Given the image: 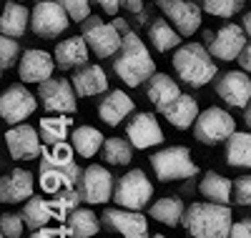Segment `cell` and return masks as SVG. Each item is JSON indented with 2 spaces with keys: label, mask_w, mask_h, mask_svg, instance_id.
<instances>
[{
  "label": "cell",
  "mask_w": 251,
  "mask_h": 238,
  "mask_svg": "<svg viewBox=\"0 0 251 238\" xmlns=\"http://www.w3.org/2000/svg\"><path fill=\"white\" fill-rule=\"evenodd\" d=\"M151 238H166V236H163V233H156V236H151Z\"/></svg>",
  "instance_id": "obj_50"
},
{
  "label": "cell",
  "mask_w": 251,
  "mask_h": 238,
  "mask_svg": "<svg viewBox=\"0 0 251 238\" xmlns=\"http://www.w3.org/2000/svg\"><path fill=\"white\" fill-rule=\"evenodd\" d=\"M88 43L83 35H71L68 40H60L55 50H53V58L58 63L60 71H71V68H83L88 63Z\"/></svg>",
  "instance_id": "obj_21"
},
{
  "label": "cell",
  "mask_w": 251,
  "mask_h": 238,
  "mask_svg": "<svg viewBox=\"0 0 251 238\" xmlns=\"http://www.w3.org/2000/svg\"><path fill=\"white\" fill-rule=\"evenodd\" d=\"M96 3L108 15H118V10H121V0H96Z\"/></svg>",
  "instance_id": "obj_46"
},
{
  "label": "cell",
  "mask_w": 251,
  "mask_h": 238,
  "mask_svg": "<svg viewBox=\"0 0 251 238\" xmlns=\"http://www.w3.org/2000/svg\"><path fill=\"white\" fill-rule=\"evenodd\" d=\"M206 48L216 60H239V55L246 48V30L244 25H234L228 23L224 28H219L216 33H206Z\"/></svg>",
  "instance_id": "obj_10"
},
{
  "label": "cell",
  "mask_w": 251,
  "mask_h": 238,
  "mask_svg": "<svg viewBox=\"0 0 251 238\" xmlns=\"http://www.w3.org/2000/svg\"><path fill=\"white\" fill-rule=\"evenodd\" d=\"M20 215H23V221L30 231H40V228H46L53 218H55V211L48 201H43L40 196H33L25 201L23 211H20Z\"/></svg>",
  "instance_id": "obj_31"
},
{
  "label": "cell",
  "mask_w": 251,
  "mask_h": 238,
  "mask_svg": "<svg viewBox=\"0 0 251 238\" xmlns=\"http://www.w3.org/2000/svg\"><path fill=\"white\" fill-rule=\"evenodd\" d=\"M71 83H73L75 93L83 95V98L108 93V78H106L100 66H83L78 73H73Z\"/></svg>",
  "instance_id": "obj_24"
},
{
  "label": "cell",
  "mask_w": 251,
  "mask_h": 238,
  "mask_svg": "<svg viewBox=\"0 0 251 238\" xmlns=\"http://www.w3.org/2000/svg\"><path fill=\"white\" fill-rule=\"evenodd\" d=\"M211 58L214 55L208 53V48H203L201 43H186V46L176 48L171 63H174L176 75L186 85H191V88H203V85L211 83L219 73L216 63Z\"/></svg>",
  "instance_id": "obj_3"
},
{
  "label": "cell",
  "mask_w": 251,
  "mask_h": 238,
  "mask_svg": "<svg viewBox=\"0 0 251 238\" xmlns=\"http://www.w3.org/2000/svg\"><path fill=\"white\" fill-rule=\"evenodd\" d=\"M244 123H246V128H249V131H251V103L244 108Z\"/></svg>",
  "instance_id": "obj_49"
},
{
  "label": "cell",
  "mask_w": 251,
  "mask_h": 238,
  "mask_svg": "<svg viewBox=\"0 0 251 238\" xmlns=\"http://www.w3.org/2000/svg\"><path fill=\"white\" fill-rule=\"evenodd\" d=\"M38 108V98L25 88L23 83H15L10 88L3 91L0 95V116L8 125H18L23 123L25 118H30Z\"/></svg>",
  "instance_id": "obj_11"
},
{
  "label": "cell",
  "mask_w": 251,
  "mask_h": 238,
  "mask_svg": "<svg viewBox=\"0 0 251 238\" xmlns=\"http://www.w3.org/2000/svg\"><path fill=\"white\" fill-rule=\"evenodd\" d=\"M151 198H153V183L149 181V176L141 168L128 170L126 176H121L116 181V188H113L116 206L128 208V211H141L151 203Z\"/></svg>",
  "instance_id": "obj_5"
},
{
  "label": "cell",
  "mask_w": 251,
  "mask_h": 238,
  "mask_svg": "<svg viewBox=\"0 0 251 238\" xmlns=\"http://www.w3.org/2000/svg\"><path fill=\"white\" fill-rule=\"evenodd\" d=\"M80 30H83V38H86L88 48L98 58H111L121 50L123 33L116 28V23H106L98 15H91L80 23Z\"/></svg>",
  "instance_id": "obj_6"
},
{
  "label": "cell",
  "mask_w": 251,
  "mask_h": 238,
  "mask_svg": "<svg viewBox=\"0 0 251 238\" xmlns=\"http://www.w3.org/2000/svg\"><path fill=\"white\" fill-rule=\"evenodd\" d=\"M241 3L244 0H203V10L216 18H231L234 13H239Z\"/></svg>",
  "instance_id": "obj_39"
},
{
  "label": "cell",
  "mask_w": 251,
  "mask_h": 238,
  "mask_svg": "<svg viewBox=\"0 0 251 238\" xmlns=\"http://www.w3.org/2000/svg\"><path fill=\"white\" fill-rule=\"evenodd\" d=\"M181 226L191 238H228L234 228V215L224 203H191L183 213Z\"/></svg>",
  "instance_id": "obj_2"
},
{
  "label": "cell",
  "mask_w": 251,
  "mask_h": 238,
  "mask_svg": "<svg viewBox=\"0 0 251 238\" xmlns=\"http://www.w3.org/2000/svg\"><path fill=\"white\" fill-rule=\"evenodd\" d=\"M83 170L71 163V166H50V163H40V188L46 193H55L63 188H75L80 183Z\"/></svg>",
  "instance_id": "obj_19"
},
{
  "label": "cell",
  "mask_w": 251,
  "mask_h": 238,
  "mask_svg": "<svg viewBox=\"0 0 251 238\" xmlns=\"http://www.w3.org/2000/svg\"><path fill=\"white\" fill-rule=\"evenodd\" d=\"M219 98L231 108H246L251 100V75L246 71H228L216 83Z\"/></svg>",
  "instance_id": "obj_16"
},
{
  "label": "cell",
  "mask_w": 251,
  "mask_h": 238,
  "mask_svg": "<svg viewBox=\"0 0 251 238\" xmlns=\"http://www.w3.org/2000/svg\"><path fill=\"white\" fill-rule=\"evenodd\" d=\"M113 71L131 88H138L143 80H151V75L156 73V63L149 48L143 46V40L133 30L123 33L121 50L116 53V60H113Z\"/></svg>",
  "instance_id": "obj_1"
},
{
  "label": "cell",
  "mask_w": 251,
  "mask_h": 238,
  "mask_svg": "<svg viewBox=\"0 0 251 238\" xmlns=\"http://www.w3.org/2000/svg\"><path fill=\"white\" fill-rule=\"evenodd\" d=\"M20 48H18V40H13L10 35H3L0 38V68L8 71L13 68L15 63H20Z\"/></svg>",
  "instance_id": "obj_38"
},
{
  "label": "cell",
  "mask_w": 251,
  "mask_h": 238,
  "mask_svg": "<svg viewBox=\"0 0 251 238\" xmlns=\"http://www.w3.org/2000/svg\"><path fill=\"white\" fill-rule=\"evenodd\" d=\"M28 238H68L66 236V231H63V228H40V231H33Z\"/></svg>",
  "instance_id": "obj_44"
},
{
  "label": "cell",
  "mask_w": 251,
  "mask_h": 238,
  "mask_svg": "<svg viewBox=\"0 0 251 238\" xmlns=\"http://www.w3.org/2000/svg\"><path fill=\"white\" fill-rule=\"evenodd\" d=\"M234 201L239 206H251V176L234 178Z\"/></svg>",
  "instance_id": "obj_42"
},
{
  "label": "cell",
  "mask_w": 251,
  "mask_h": 238,
  "mask_svg": "<svg viewBox=\"0 0 251 238\" xmlns=\"http://www.w3.org/2000/svg\"><path fill=\"white\" fill-rule=\"evenodd\" d=\"M71 15L73 23H83L86 18H91V0H58Z\"/></svg>",
  "instance_id": "obj_41"
},
{
  "label": "cell",
  "mask_w": 251,
  "mask_h": 238,
  "mask_svg": "<svg viewBox=\"0 0 251 238\" xmlns=\"http://www.w3.org/2000/svg\"><path fill=\"white\" fill-rule=\"evenodd\" d=\"M239 66H241V71H246L251 75V43H246L244 53L239 55Z\"/></svg>",
  "instance_id": "obj_45"
},
{
  "label": "cell",
  "mask_w": 251,
  "mask_h": 238,
  "mask_svg": "<svg viewBox=\"0 0 251 238\" xmlns=\"http://www.w3.org/2000/svg\"><path fill=\"white\" fill-rule=\"evenodd\" d=\"M158 10L183 38H191L201 28V8L191 0H158Z\"/></svg>",
  "instance_id": "obj_14"
},
{
  "label": "cell",
  "mask_w": 251,
  "mask_h": 238,
  "mask_svg": "<svg viewBox=\"0 0 251 238\" xmlns=\"http://www.w3.org/2000/svg\"><path fill=\"white\" fill-rule=\"evenodd\" d=\"M28 20H30V13L25 5L20 3H5L3 8V18H0V30L3 35H10V38H20L25 30H28Z\"/></svg>",
  "instance_id": "obj_32"
},
{
  "label": "cell",
  "mask_w": 251,
  "mask_h": 238,
  "mask_svg": "<svg viewBox=\"0 0 251 238\" xmlns=\"http://www.w3.org/2000/svg\"><path fill=\"white\" fill-rule=\"evenodd\" d=\"M113 176L98 163H91L88 168H83V176H80V183H78V190L83 196V203H106L113 198Z\"/></svg>",
  "instance_id": "obj_12"
},
{
  "label": "cell",
  "mask_w": 251,
  "mask_h": 238,
  "mask_svg": "<svg viewBox=\"0 0 251 238\" xmlns=\"http://www.w3.org/2000/svg\"><path fill=\"white\" fill-rule=\"evenodd\" d=\"M71 25V15L58 0H40L30 13V30L38 38H58Z\"/></svg>",
  "instance_id": "obj_8"
},
{
  "label": "cell",
  "mask_w": 251,
  "mask_h": 238,
  "mask_svg": "<svg viewBox=\"0 0 251 238\" xmlns=\"http://www.w3.org/2000/svg\"><path fill=\"white\" fill-rule=\"evenodd\" d=\"M5 145H8L10 156L15 161L40 158L43 156V138H40V131H35L33 125H25V123H18V125L8 128Z\"/></svg>",
  "instance_id": "obj_15"
},
{
  "label": "cell",
  "mask_w": 251,
  "mask_h": 238,
  "mask_svg": "<svg viewBox=\"0 0 251 238\" xmlns=\"http://www.w3.org/2000/svg\"><path fill=\"white\" fill-rule=\"evenodd\" d=\"M63 231H66L68 238H91L100 231V221L91 208H75L63 221Z\"/></svg>",
  "instance_id": "obj_25"
},
{
  "label": "cell",
  "mask_w": 251,
  "mask_h": 238,
  "mask_svg": "<svg viewBox=\"0 0 251 238\" xmlns=\"http://www.w3.org/2000/svg\"><path fill=\"white\" fill-rule=\"evenodd\" d=\"M136 103L126 95L123 91H108L98 103V116L106 125H121L123 118H128L133 113Z\"/></svg>",
  "instance_id": "obj_22"
},
{
  "label": "cell",
  "mask_w": 251,
  "mask_h": 238,
  "mask_svg": "<svg viewBox=\"0 0 251 238\" xmlns=\"http://www.w3.org/2000/svg\"><path fill=\"white\" fill-rule=\"evenodd\" d=\"M23 228H28L25 226V221H23V215H15V213H3L0 215V231H3V236L5 238H20L23 236Z\"/></svg>",
  "instance_id": "obj_40"
},
{
  "label": "cell",
  "mask_w": 251,
  "mask_h": 238,
  "mask_svg": "<svg viewBox=\"0 0 251 238\" xmlns=\"http://www.w3.org/2000/svg\"><path fill=\"white\" fill-rule=\"evenodd\" d=\"M75 88L73 83L66 78H48L43 83H38V100L48 113H66L73 116L78 111L75 103Z\"/></svg>",
  "instance_id": "obj_9"
},
{
  "label": "cell",
  "mask_w": 251,
  "mask_h": 238,
  "mask_svg": "<svg viewBox=\"0 0 251 238\" xmlns=\"http://www.w3.org/2000/svg\"><path fill=\"white\" fill-rule=\"evenodd\" d=\"M149 213H151L153 221H158V223H163V226H171V228H174V226H178V223L183 221L186 206H183V201L176 198V196H166V198L153 201L151 208H149Z\"/></svg>",
  "instance_id": "obj_30"
},
{
  "label": "cell",
  "mask_w": 251,
  "mask_h": 238,
  "mask_svg": "<svg viewBox=\"0 0 251 238\" xmlns=\"http://www.w3.org/2000/svg\"><path fill=\"white\" fill-rule=\"evenodd\" d=\"M103 143H106V138H103V133L93 125H78L71 133V145L75 148V153L80 158H93L103 148Z\"/></svg>",
  "instance_id": "obj_29"
},
{
  "label": "cell",
  "mask_w": 251,
  "mask_h": 238,
  "mask_svg": "<svg viewBox=\"0 0 251 238\" xmlns=\"http://www.w3.org/2000/svg\"><path fill=\"white\" fill-rule=\"evenodd\" d=\"M228 238H251V221L249 218L234 221V228L228 233Z\"/></svg>",
  "instance_id": "obj_43"
},
{
  "label": "cell",
  "mask_w": 251,
  "mask_h": 238,
  "mask_svg": "<svg viewBox=\"0 0 251 238\" xmlns=\"http://www.w3.org/2000/svg\"><path fill=\"white\" fill-rule=\"evenodd\" d=\"M100 221L108 231L121 233L123 238H149V221L141 211H128V208H106L100 213Z\"/></svg>",
  "instance_id": "obj_13"
},
{
  "label": "cell",
  "mask_w": 251,
  "mask_h": 238,
  "mask_svg": "<svg viewBox=\"0 0 251 238\" xmlns=\"http://www.w3.org/2000/svg\"><path fill=\"white\" fill-rule=\"evenodd\" d=\"M231 190H234V183L226 176H221V173H216V170L203 173V178L199 183V193L211 203H224L226 206L228 201H231Z\"/></svg>",
  "instance_id": "obj_27"
},
{
  "label": "cell",
  "mask_w": 251,
  "mask_h": 238,
  "mask_svg": "<svg viewBox=\"0 0 251 238\" xmlns=\"http://www.w3.org/2000/svg\"><path fill=\"white\" fill-rule=\"evenodd\" d=\"M35 3H40V0H35Z\"/></svg>",
  "instance_id": "obj_51"
},
{
  "label": "cell",
  "mask_w": 251,
  "mask_h": 238,
  "mask_svg": "<svg viewBox=\"0 0 251 238\" xmlns=\"http://www.w3.org/2000/svg\"><path fill=\"white\" fill-rule=\"evenodd\" d=\"M133 150L136 148L123 138H106V143L100 148V156L108 166H128L133 161Z\"/></svg>",
  "instance_id": "obj_35"
},
{
  "label": "cell",
  "mask_w": 251,
  "mask_h": 238,
  "mask_svg": "<svg viewBox=\"0 0 251 238\" xmlns=\"http://www.w3.org/2000/svg\"><path fill=\"white\" fill-rule=\"evenodd\" d=\"M55 58H50V53L46 50H25L20 55V63H18V75L23 83H43L48 78H53V71H55Z\"/></svg>",
  "instance_id": "obj_18"
},
{
  "label": "cell",
  "mask_w": 251,
  "mask_h": 238,
  "mask_svg": "<svg viewBox=\"0 0 251 238\" xmlns=\"http://www.w3.org/2000/svg\"><path fill=\"white\" fill-rule=\"evenodd\" d=\"M80 201H83V196H80L78 188H63V190H58L55 198L50 201V206H53V211H55V218H58V221H66L75 208H80V206H78Z\"/></svg>",
  "instance_id": "obj_36"
},
{
  "label": "cell",
  "mask_w": 251,
  "mask_h": 238,
  "mask_svg": "<svg viewBox=\"0 0 251 238\" xmlns=\"http://www.w3.org/2000/svg\"><path fill=\"white\" fill-rule=\"evenodd\" d=\"M126 136H128V141L136 150H146V148L163 143V131H161L156 116H151V113H136L131 118V123L126 125Z\"/></svg>",
  "instance_id": "obj_17"
},
{
  "label": "cell",
  "mask_w": 251,
  "mask_h": 238,
  "mask_svg": "<svg viewBox=\"0 0 251 238\" xmlns=\"http://www.w3.org/2000/svg\"><path fill=\"white\" fill-rule=\"evenodd\" d=\"M33 198V173L25 168H15L10 176L0 181V203H23Z\"/></svg>",
  "instance_id": "obj_20"
},
{
  "label": "cell",
  "mask_w": 251,
  "mask_h": 238,
  "mask_svg": "<svg viewBox=\"0 0 251 238\" xmlns=\"http://www.w3.org/2000/svg\"><path fill=\"white\" fill-rule=\"evenodd\" d=\"M226 166L251 170V131H236L226 141Z\"/></svg>",
  "instance_id": "obj_28"
},
{
  "label": "cell",
  "mask_w": 251,
  "mask_h": 238,
  "mask_svg": "<svg viewBox=\"0 0 251 238\" xmlns=\"http://www.w3.org/2000/svg\"><path fill=\"white\" fill-rule=\"evenodd\" d=\"M241 25H244L246 35H251V13H246V15H244V20H241Z\"/></svg>",
  "instance_id": "obj_48"
},
{
  "label": "cell",
  "mask_w": 251,
  "mask_h": 238,
  "mask_svg": "<svg viewBox=\"0 0 251 238\" xmlns=\"http://www.w3.org/2000/svg\"><path fill=\"white\" fill-rule=\"evenodd\" d=\"M181 38H183V35H181L176 28H171L169 18L153 20V23L149 25V40H151V46H153L158 53H169V50L178 48Z\"/></svg>",
  "instance_id": "obj_33"
},
{
  "label": "cell",
  "mask_w": 251,
  "mask_h": 238,
  "mask_svg": "<svg viewBox=\"0 0 251 238\" xmlns=\"http://www.w3.org/2000/svg\"><path fill=\"white\" fill-rule=\"evenodd\" d=\"M234 133H236V120L231 118V113L221 111V108H206L194 123V136L203 145H216L221 141H228Z\"/></svg>",
  "instance_id": "obj_7"
},
{
  "label": "cell",
  "mask_w": 251,
  "mask_h": 238,
  "mask_svg": "<svg viewBox=\"0 0 251 238\" xmlns=\"http://www.w3.org/2000/svg\"><path fill=\"white\" fill-rule=\"evenodd\" d=\"M73 153H75V148L68 145L66 141H63V143H55V145H46V148H43V156H40V163L71 166V163H75V161H73Z\"/></svg>",
  "instance_id": "obj_37"
},
{
  "label": "cell",
  "mask_w": 251,
  "mask_h": 238,
  "mask_svg": "<svg viewBox=\"0 0 251 238\" xmlns=\"http://www.w3.org/2000/svg\"><path fill=\"white\" fill-rule=\"evenodd\" d=\"M161 116L169 120L174 128H178V131H186V128H191L196 120H199V116H201V111H199V103H196V98H191V95H178L174 103H169L161 111Z\"/></svg>",
  "instance_id": "obj_23"
},
{
  "label": "cell",
  "mask_w": 251,
  "mask_h": 238,
  "mask_svg": "<svg viewBox=\"0 0 251 238\" xmlns=\"http://www.w3.org/2000/svg\"><path fill=\"white\" fill-rule=\"evenodd\" d=\"M146 95H149V100L158 108V111H163L166 105L174 103L181 95V88L176 85V80H171V75L153 73L151 80H149V88H146Z\"/></svg>",
  "instance_id": "obj_26"
},
{
  "label": "cell",
  "mask_w": 251,
  "mask_h": 238,
  "mask_svg": "<svg viewBox=\"0 0 251 238\" xmlns=\"http://www.w3.org/2000/svg\"><path fill=\"white\" fill-rule=\"evenodd\" d=\"M121 8L128 13H141L143 10V0H121Z\"/></svg>",
  "instance_id": "obj_47"
},
{
  "label": "cell",
  "mask_w": 251,
  "mask_h": 238,
  "mask_svg": "<svg viewBox=\"0 0 251 238\" xmlns=\"http://www.w3.org/2000/svg\"><path fill=\"white\" fill-rule=\"evenodd\" d=\"M149 161H151L156 178L163 181V183L181 181V178H194L199 173V166L191 161V150L186 145H171V148L156 150Z\"/></svg>",
  "instance_id": "obj_4"
},
{
  "label": "cell",
  "mask_w": 251,
  "mask_h": 238,
  "mask_svg": "<svg viewBox=\"0 0 251 238\" xmlns=\"http://www.w3.org/2000/svg\"><path fill=\"white\" fill-rule=\"evenodd\" d=\"M71 116L60 113V116H46L40 118V138H43L46 145H55V143H63L68 138V131H71Z\"/></svg>",
  "instance_id": "obj_34"
}]
</instances>
